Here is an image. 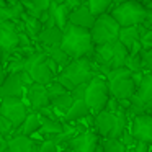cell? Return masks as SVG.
<instances>
[{"label":"cell","instance_id":"1","mask_svg":"<svg viewBox=\"0 0 152 152\" xmlns=\"http://www.w3.org/2000/svg\"><path fill=\"white\" fill-rule=\"evenodd\" d=\"M59 46L62 48V51L70 59L82 57V56H90L93 51L90 30L88 28L77 26V25L67 21L66 26L62 28V39H61Z\"/></svg>","mask_w":152,"mask_h":152},{"label":"cell","instance_id":"2","mask_svg":"<svg viewBox=\"0 0 152 152\" xmlns=\"http://www.w3.org/2000/svg\"><path fill=\"white\" fill-rule=\"evenodd\" d=\"M98 72L105 77L106 83H108V92L113 95L116 100H131V96L136 92V85L131 79V70L126 66L121 67H96Z\"/></svg>","mask_w":152,"mask_h":152},{"label":"cell","instance_id":"3","mask_svg":"<svg viewBox=\"0 0 152 152\" xmlns=\"http://www.w3.org/2000/svg\"><path fill=\"white\" fill-rule=\"evenodd\" d=\"M95 74L96 72L93 70V64L90 57L82 56L70 59V62L62 67V72L56 75V80L67 90H74V87L80 85V83H87Z\"/></svg>","mask_w":152,"mask_h":152},{"label":"cell","instance_id":"4","mask_svg":"<svg viewBox=\"0 0 152 152\" xmlns=\"http://www.w3.org/2000/svg\"><path fill=\"white\" fill-rule=\"evenodd\" d=\"M93 124L102 137H118L128 126V116L126 110L119 108L118 111H108V110H100L93 115Z\"/></svg>","mask_w":152,"mask_h":152},{"label":"cell","instance_id":"5","mask_svg":"<svg viewBox=\"0 0 152 152\" xmlns=\"http://www.w3.org/2000/svg\"><path fill=\"white\" fill-rule=\"evenodd\" d=\"M152 110V72H144L139 85L136 87L134 95L131 96V105L126 110V116L139 115V113H149Z\"/></svg>","mask_w":152,"mask_h":152},{"label":"cell","instance_id":"6","mask_svg":"<svg viewBox=\"0 0 152 152\" xmlns=\"http://www.w3.org/2000/svg\"><path fill=\"white\" fill-rule=\"evenodd\" d=\"M111 15L119 26H129V25H141L145 18V7L142 2L136 0H121L119 4L111 5Z\"/></svg>","mask_w":152,"mask_h":152},{"label":"cell","instance_id":"7","mask_svg":"<svg viewBox=\"0 0 152 152\" xmlns=\"http://www.w3.org/2000/svg\"><path fill=\"white\" fill-rule=\"evenodd\" d=\"M83 96H85V103L92 115H95L100 110L105 108V103L110 96V92H108V83H106L105 77L102 74H95L85 83Z\"/></svg>","mask_w":152,"mask_h":152},{"label":"cell","instance_id":"8","mask_svg":"<svg viewBox=\"0 0 152 152\" xmlns=\"http://www.w3.org/2000/svg\"><path fill=\"white\" fill-rule=\"evenodd\" d=\"M118 31L119 25L108 12L102 15H96L92 28H90V36H92L93 46L96 44H105V43H113L118 39Z\"/></svg>","mask_w":152,"mask_h":152},{"label":"cell","instance_id":"9","mask_svg":"<svg viewBox=\"0 0 152 152\" xmlns=\"http://www.w3.org/2000/svg\"><path fill=\"white\" fill-rule=\"evenodd\" d=\"M25 70L30 74L33 82L43 83V85H48L56 79V74L46 62V53H41V51H36L31 56L25 57Z\"/></svg>","mask_w":152,"mask_h":152},{"label":"cell","instance_id":"10","mask_svg":"<svg viewBox=\"0 0 152 152\" xmlns=\"http://www.w3.org/2000/svg\"><path fill=\"white\" fill-rule=\"evenodd\" d=\"M28 113V105L20 100V96H5L0 98V115H4L17 129L23 123Z\"/></svg>","mask_w":152,"mask_h":152},{"label":"cell","instance_id":"11","mask_svg":"<svg viewBox=\"0 0 152 152\" xmlns=\"http://www.w3.org/2000/svg\"><path fill=\"white\" fill-rule=\"evenodd\" d=\"M18 44V26L15 20H7L0 23V51L2 62L13 56Z\"/></svg>","mask_w":152,"mask_h":152},{"label":"cell","instance_id":"12","mask_svg":"<svg viewBox=\"0 0 152 152\" xmlns=\"http://www.w3.org/2000/svg\"><path fill=\"white\" fill-rule=\"evenodd\" d=\"M129 131L136 141H144L152 145V115L151 113H139L131 118Z\"/></svg>","mask_w":152,"mask_h":152},{"label":"cell","instance_id":"13","mask_svg":"<svg viewBox=\"0 0 152 152\" xmlns=\"http://www.w3.org/2000/svg\"><path fill=\"white\" fill-rule=\"evenodd\" d=\"M83 90H85V83H80V85L74 87V90H72V105H70L69 110L64 113V118H66L67 121L82 119L83 116H87L90 113L88 106H87V103H85Z\"/></svg>","mask_w":152,"mask_h":152},{"label":"cell","instance_id":"14","mask_svg":"<svg viewBox=\"0 0 152 152\" xmlns=\"http://www.w3.org/2000/svg\"><path fill=\"white\" fill-rule=\"evenodd\" d=\"M98 134L92 131H79L67 141V147L79 152H93L98 145Z\"/></svg>","mask_w":152,"mask_h":152},{"label":"cell","instance_id":"15","mask_svg":"<svg viewBox=\"0 0 152 152\" xmlns=\"http://www.w3.org/2000/svg\"><path fill=\"white\" fill-rule=\"evenodd\" d=\"M26 88V98H28V105L33 111H39L41 108L49 105V95H48V88L46 85L38 82H31L30 85L25 87Z\"/></svg>","mask_w":152,"mask_h":152},{"label":"cell","instance_id":"16","mask_svg":"<svg viewBox=\"0 0 152 152\" xmlns=\"http://www.w3.org/2000/svg\"><path fill=\"white\" fill-rule=\"evenodd\" d=\"M25 82L21 79L20 72L15 74H7L5 79L0 83V98L5 96H21L25 92Z\"/></svg>","mask_w":152,"mask_h":152},{"label":"cell","instance_id":"17","mask_svg":"<svg viewBox=\"0 0 152 152\" xmlns=\"http://www.w3.org/2000/svg\"><path fill=\"white\" fill-rule=\"evenodd\" d=\"M67 21H69V23L77 25V26L88 28V30H90V28H92V25H93V21H95V15L88 10L87 4L83 2L80 7L74 8L72 12H69V13H67Z\"/></svg>","mask_w":152,"mask_h":152},{"label":"cell","instance_id":"18","mask_svg":"<svg viewBox=\"0 0 152 152\" xmlns=\"http://www.w3.org/2000/svg\"><path fill=\"white\" fill-rule=\"evenodd\" d=\"M38 145L34 142V139H31V136L26 134H15L13 137H10L7 141V147L5 151H10V152H30V151H36Z\"/></svg>","mask_w":152,"mask_h":152},{"label":"cell","instance_id":"19","mask_svg":"<svg viewBox=\"0 0 152 152\" xmlns=\"http://www.w3.org/2000/svg\"><path fill=\"white\" fill-rule=\"evenodd\" d=\"M36 39L43 44V48H48V46H59L61 44V39H62V28L56 26H43L41 31L38 33Z\"/></svg>","mask_w":152,"mask_h":152},{"label":"cell","instance_id":"20","mask_svg":"<svg viewBox=\"0 0 152 152\" xmlns=\"http://www.w3.org/2000/svg\"><path fill=\"white\" fill-rule=\"evenodd\" d=\"M17 129L21 134H26V136H33L34 132H38L39 131V113L33 111V110H31V113H26L23 123Z\"/></svg>","mask_w":152,"mask_h":152},{"label":"cell","instance_id":"21","mask_svg":"<svg viewBox=\"0 0 152 152\" xmlns=\"http://www.w3.org/2000/svg\"><path fill=\"white\" fill-rule=\"evenodd\" d=\"M141 33V25H129V26H119L118 31V41L123 43L126 48H129L134 41L139 39Z\"/></svg>","mask_w":152,"mask_h":152},{"label":"cell","instance_id":"22","mask_svg":"<svg viewBox=\"0 0 152 152\" xmlns=\"http://www.w3.org/2000/svg\"><path fill=\"white\" fill-rule=\"evenodd\" d=\"M48 13H49V17L54 20L56 26H59V28L66 26V23H67V10H66V7H64L62 4H57V2H53V0H51L49 8H48Z\"/></svg>","mask_w":152,"mask_h":152},{"label":"cell","instance_id":"23","mask_svg":"<svg viewBox=\"0 0 152 152\" xmlns=\"http://www.w3.org/2000/svg\"><path fill=\"white\" fill-rule=\"evenodd\" d=\"M20 20H21V25H23L26 34L30 38H34V39H36L38 33H39L41 28H43V23L39 21V18L31 17V15H28V13H25V12H23L21 17H20Z\"/></svg>","mask_w":152,"mask_h":152},{"label":"cell","instance_id":"24","mask_svg":"<svg viewBox=\"0 0 152 152\" xmlns=\"http://www.w3.org/2000/svg\"><path fill=\"white\" fill-rule=\"evenodd\" d=\"M64 128V124H61L57 121V118H49V116L39 115V131L46 136H53L61 132Z\"/></svg>","mask_w":152,"mask_h":152},{"label":"cell","instance_id":"25","mask_svg":"<svg viewBox=\"0 0 152 152\" xmlns=\"http://www.w3.org/2000/svg\"><path fill=\"white\" fill-rule=\"evenodd\" d=\"M128 48L123 43H119L118 39L113 41V57H111V64H110V69L113 67H121L124 66V61L128 57Z\"/></svg>","mask_w":152,"mask_h":152},{"label":"cell","instance_id":"26","mask_svg":"<svg viewBox=\"0 0 152 152\" xmlns=\"http://www.w3.org/2000/svg\"><path fill=\"white\" fill-rule=\"evenodd\" d=\"M49 105L53 106L56 111L66 113L67 110H69V106L72 105V90H66L64 93L54 96V98L49 102Z\"/></svg>","mask_w":152,"mask_h":152},{"label":"cell","instance_id":"27","mask_svg":"<svg viewBox=\"0 0 152 152\" xmlns=\"http://www.w3.org/2000/svg\"><path fill=\"white\" fill-rule=\"evenodd\" d=\"M44 53H46V56L51 57L59 67H64L70 62V57L64 53L61 46H48V48H44Z\"/></svg>","mask_w":152,"mask_h":152},{"label":"cell","instance_id":"28","mask_svg":"<svg viewBox=\"0 0 152 152\" xmlns=\"http://www.w3.org/2000/svg\"><path fill=\"white\" fill-rule=\"evenodd\" d=\"M85 4L88 7V10L96 17V15H102L105 12H108V8H111L113 0H87Z\"/></svg>","mask_w":152,"mask_h":152},{"label":"cell","instance_id":"29","mask_svg":"<svg viewBox=\"0 0 152 152\" xmlns=\"http://www.w3.org/2000/svg\"><path fill=\"white\" fill-rule=\"evenodd\" d=\"M102 141V151H105V152H123V151H126V147H124V144H123L121 141H119L118 137H103V139H100Z\"/></svg>","mask_w":152,"mask_h":152},{"label":"cell","instance_id":"30","mask_svg":"<svg viewBox=\"0 0 152 152\" xmlns=\"http://www.w3.org/2000/svg\"><path fill=\"white\" fill-rule=\"evenodd\" d=\"M8 66L5 67L7 69V74H15V72H21L25 70V57L18 54L17 57H8Z\"/></svg>","mask_w":152,"mask_h":152},{"label":"cell","instance_id":"31","mask_svg":"<svg viewBox=\"0 0 152 152\" xmlns=\"http://www.w3.org/2000/svg\"><path fill=\"white\" fill-rule=\"evenodd\" d=\"M139 59H141L142 72H152V48H149V49H141Z\"/></svg>","mask_w":152,"mask_h":152},{"label":"cell","instance_id":"32","mask_svg":"<svg viewBox=\"0 0 152 152\" xmlns=\"http://www.w3.org/2000/svg\"><path fill=\"white\" fill-rule=\"evenodd\" d=\"M139 43H141L142 49H149V48H152V28H145V26L141 25Z\"/></svg>","mask_w":152,"mask_h":152},{"label":"cell","instance_id":"33","mask_svg":"<svg viewBox=\"0 0 152 152\" xmlns=\"http://www.w3.org/2000/svg\"><path fill=\"white\" fill-rule=\"evenodd\" d=\"M124 66L128 67L129 70H142L141 69V59H139V54H136V56H131V54H128V57H126L124 61Z\"/></svg>","mask_w":152,"mask_h":152},{"label":"cell","instance_id":"34","mask_svg":"<svg viewBox=\"0 0 152 152\" xmlns=\"http://www.w3.org/2000/svg\"><path fill=\"white\" fill-rule=\"evenodd\" d=\"M119 141L124 144L126 149H132V145H134L136 139H134V136L131 134V131H129V129H124V131L121 132V136H119Z\"/></svg>","mask_w":152,"mask_h":152},{"label":"cell","instance_id":"35","mask_svg":"<svg viewBox=\"0 0 152 152\" xmlns=\"http://www.w3.org/2000/svg\"><path fill=\"white\" fill-rule=\"evenodd\" d=\"M13 129H15L13 124H12V123L8 121L4 115H0V134L5 137V136H8L12 131H13Z\"/></svg>","mask_w":152,"mask_h":152},{"label":"cell","instance_id":"36","mask_svg":"<svg viewBox=\"0 0 152 152\" xmlns=\"http://www.w3.org/2000/svg\"><path fill=\"white\" fill-rule=\"evenodd\" d=\"M145 18L142 21V26L145 28H152V0H145Z\"/></svg>","mask_w":152,"mask_h":152},{"label":"cell","instance_id":"37","mask_svg":"<svg viewBox=\"0 0 152 152\" xmlns=\"http://www.w3.org/2000/svg\"><path fill=\"white\" fill-rule=\"evenodd\" d=\"M57 147H59V145H57L56 142L53 141V139L48 137L41 145H38V151H41V152H49V151H57Z\"/></svg>","mask_w":152,"mask_h":152},{"label":"cell","instance_id":"38","mask_svg":"<svg viewBox=\"0 0 152 152\" xmlns=\"http://www.w3.org/2000/svg\"><path fill=\"white\" fill-rule=\"evenodd\" d=\"M31 4L34 5V8H36L39 13H43V12H46L48 8H49L51 0H31Z\"/></svg>","mask_w":152,"mask_h":152},{"label":"cell","instance_id":"39","mask_svg":"<svg viewBox=\"0 0 152 152\" xmlns=\"http://www.w3.org/2000/svg\"><path fill=\"white\" fill-rule=\"evenodd\" d=\"M82 4H83V0H64V2H62V5L66 7V10H67V13L72 12L74 8L80 7Z\"/></svg>","mask_w":152,"mask_h":152},{"label":"cell","instance_id":"40","mask_svg":"<svg viewBox=\"0 0 152 152\" xmlns=\"http://www.w3.org/2000/svg\"><path fill=\"white\" fill-rule=\"evenodd\" d=\"M149 147H151V144H147V142H144V141H136V142H134V145H132V149H134L136 152L147 151Z\"/></svg>","mask_w":152,"mask_h":152},{"label":"cell","instance_id":"41","mask_svg":"<svg viewBox=\"0 0 152 152\" xmlns=\"http://www.w3.org/2000/svg\"><path fill=\"white\" fill-rule=\"evenodd\" d=\"M5 75H7V69H5V66H2V62H0V83L5 79Z\"/></svg>","mask_w":152,"mask_h":152},{"label":"cell","instance_id":"42","mask_svg":"<svg viewBox=\"0 0 152 152\" xmlns=\"http://www.w3.org/2000/svg\"><path fill=\"white\" fill-rule=\"evenodd\" d=\"M53 2H57V4H62L64 0H53Z\"/></svg>","mask_w":152,"mask_h":152},{"label":"cell","instance_id":"43","mask_svg":"<svg viewBox=\"0 0 152 152\" xmlns=\"http://www.w3.org/2000/svg\"><path fill=\"white\" fill-rule=\"evenodd\" d=\"M0 62H2V51H0Z\"/></svg>","mask_w":152,"mask_h":152},{"label":"cell","instance_id":"44","mask_svg":"<svg viewBox=\"0 0 152 152\" xmlns=\"http://www.w3.org/2000/svg\"><path fill=\"white\" fill-rule=\"evenodd\" d=\"M0 151H4V145H2V144H0Z\"/></svg>","mask_w":152,"mask_h":152},{"label":"cell","instance_id":"45","mask_svg":"<svg viewBox=\"0 0 152 152\" xmlns=\"http://www.w3.org/2000/svg\"><path fill=\"white\" fill-rule=\"evenodd\" d=\"M136 2H145V0H136Z\"/></svg>","mask_w":152,"mask_h":152},{"label":"cell","instance_id":"46","mask_svg":"<svg viewBox=\"0 0 152 152\" xmlns=\"http://www.w3.org/2000/svg\"><path fill=\"white\" fill-rule=\"evenodd\" d=\"M149 113H151V115H152V110H151V111H149Z\"/></svg>","mask_w":152,"mask_h":152}]
</instances>
